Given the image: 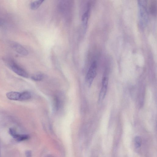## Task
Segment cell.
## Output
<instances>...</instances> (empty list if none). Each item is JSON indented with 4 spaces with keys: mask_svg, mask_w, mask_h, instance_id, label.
Returning a JSON list of instances; mask_svg holds the SVG:
<instances>
[{
    "mask_svg": "<svg viewBox=\"0 0 157 157\" xmlns=\"http://www.w3.org/2000/svg\"><path fill=\"white\" fill-rule=\"evenodd\" d=\"M0 157H1V148H0Z\"/></svg>",
    "mask_w": 157,
    "mask_h": 157,
    "instance_id": "2e32d148",
    "label": "cell"
},
{
    "mask_svg": "<svg viewBox=\"0 0 157 157\" xmlns=\"http://www.w3.org/2000/svg\"><path fill=\"white\" fill-rule=\"evenodd\" d=\"M31 97V93L28 92L26 91L21 93L19 101H24L30 99Z\"/></svg>",
    "mask_w": 157,
    "mask_h": 157,
    "instance_id": "30bf717a",
    "label": "cell"
},
{
    "mask_svg": "<svg viewBox=\"0 0 157 157\" xmlns=\"http://www.w3.org/2000/svg\"><path fill=\"white\" fill-rule=\"evenodd\" d=\"M139 23L141 27H145L148 19V3L146 1H138Z\"/></svg>",
    "mask_w": 157,
    "mask_h": 157,
    "instance_id": "6da1fadb",
    "label": "cell"
},
{
    "mask_svg": "<svg viewBox=\"0 0 157 157\" xmlns=\"http://www.w3.org/2000/svg\"><path fill=\"white\" fill-rule=\"evenodd\" d=\"M3 21H2V20L0 19V26H1L3 24Z\"/></svg>",
    "mask_w": 157,
    "mask_h": 157,
    "instance_id": "9a60e30c",
    "label": "cell"
},
{
    "mask_svg": "<svg viewBox=\"0 0 157 157\" xmlns=\"http://www.w3.org/2000/svg\"><path fill=\"white\" fill-rule=\"evenodd\" d=\"M90 5L88 4L87 10L84 13L82 17V23L83 26L85 30L87 28L88 20L90 17Z\"/></svg>",
    "mask_w": 157,
    "mask_h": 157,
    "instance_id": "8992f818",
    "label": "cell"
},
{
    "mask_svg": "<svg viewBox=\"0 0 157 157\" xmlns=\"http://www.w3.org/2000/svg\"><path fill=\"white\" fill-rule=\"evenodd\" d=\"M5 61L10 69L18 75L24 78L29 77V75L26 71L14 60L10 59H7Z\"/></svg>",
    "mask_w": 157,
    "mask_h": 157,
    "instance_id": "7a4b0ae2",
    "label": "cell"
},
{
    "mask_svg": "<svg viewBox=\"0 0 157 157\" xmlns=\"http://www.w3.org/2000/svg\"><path fill=\"white\" fill-rule=\"evenodd\" d=\"M20 94V93L16 92H11L6 94V96L10 100L19 101Z\"/></svg>",
    "mask_w": 157,
    "mask_h": 157,
    "instance_id": "ba28073f",
    "label": "cell"
},
{
    "mask_svg": "<svg viewBox=\"0 0 157 157\" xmlns=\"http://www.w3.org/2000/svg\"><path fill=\"white\" fill-rule=\"evenodd\" d=\"M108 85H102V87L100 91L98 102L101 104L104 99L107 91Z\"/></svg>",
    "mask_w": 157,
    "mask_h": 157,
    "instance_id": "52a82bcc",
    "label": "cell"
},
{
    "mask_svg": "<svg viewBox=\"0 0 157 157\" xmlns=\"http://www.w3.org/2000/svg\"><path fill=\"white\" fill-rule=\"evenodd\" d=\"M142 144V139L140 136H136L134 139V145L135 147L136 148H139Z\"/></svg>",
    "mask_w": 157,
    "mask_h": 157,
    "instance_id": "7c38bea8",
    "label": "cell"
},
{
    "mask_svg": "<svg viewBox=\"0 0 157 157\" xmlns=\"http://www.w3.org/2000/svg\"><path fill=\"white\" fill-rule=\"evenodd\" d=\"M26 157H32V152L30 151H27L26 152Z\"/></svg>",
    "mask_w": 157,
    "mask_h": 157,
    "instance_id": "5bb4252c",
    "label": "cell"
},
{
    "mask_svg": "<svg viewBox=\"0 0 157 157\" xmlns=\"http://www.w3.org/2000/svg\"><path fill=\"white\" fill-rule=\"evenodd\" d=\"M97 66V61H94L88 71L86 77V80L89 85H91L94 79L96 76Z\"/></svg>",
    "mask_w": 157,
    "mask_h": 157,
    "instance_id": "3957f363",
    "label": "cell"
},
{
    "mask_svg": "<svg viewBox=\"0 0 157 157\" xmlns=\"http://www.w3.org/2000/svg\"><path fill=\"white\" fill-rule=\"evenodd\" d=\"M9 132L11 136L18 141L26 140L29 138V136L28 135L18 134L15 129L12 128L9 129Z\"/></svg>",
    "mask_w": 157,
    "mask_h": 157,
    "instance_id": "5b68a950",
    "label": "cell"
},
{
    "mask_svg": "<svg viewBox=\"0 0 157 157\" xmlns=\"http://www.w3.org/2000/svg\"><path fill=\"white\" fill-rule=\"evenodd\" d=\"M44 78L43 75L41 74H38L33 76L32 79L36 81H39L42 80Z\"/></svg>",
    "mask_w": 157,
    "mask_h": 157,
    "instance_id": "4fadbf2b",
    "label": "cell"
},
{
    "mask_svg": "<svg viewBox=\"0 0 157 157\" xmlns=\"http://www.w3.org/2000/svg\"><path fill=\"white\" fill-rule=\"evenodd\" d=\"M149 10L153 15H156L157 3L156 1H152L149 4Z\"/></svg>",
    "mask_w": 157,
    "mask_h": 157,
    "instance_id": "9c48e42d",
    "label": "cell"
},
{
    "mask_svg": "<svg viewBox=\"0 0 157 157\" xmlns=\"http://www.w3.org/2000/svg\"><path fill=\"white\" fill-rule=\"evenodd\" d=\"M44 1H40V0L33 1L31 4L30 8L32 10H36L39 8Z\"/></svg>",
    "mask_w": 157,
    "mask_h": 157,
    "instance_id": "8fae6325",
    "label": "cell"
},
{
    "mask_svg": "<svg viewBox=\"0 0 157 157\" xmlns=\"http://www.w3.org/2000/svg\"><path fill=\"white\" fill-rule=\"evenodd\" d=\"M11 45L13 50L21 55L24 56L28 55V51L21 45L16 42H12Z\"/></svg>",
    "mask_w": 157,
    "mask_h": 157,
    "instance_id": "277c9868",
    "label": "cell"
}]
</instances>
